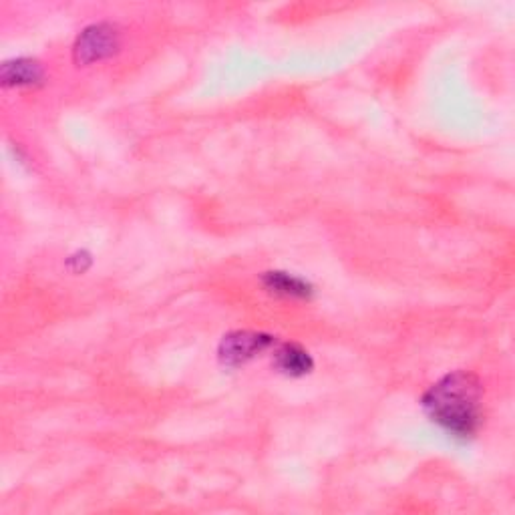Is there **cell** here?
Masks as SVG:
<instances>
[{"label": "cell", "instance_id": "1", "mask_svg": "<svg viewBox=\"0 0 515 515\" xmlns=\"http://www.w3.org/2000/svg\"><path fill=\"white\" fill-rule=\"evenodd\" d=\"M423 409L449 435L469 439L483 421V387L467 371L449 373L425 393Z\"/></svg>", "mask_w": 515, "mask_h": 515}, {"label": "cell", "instance_id": "2", "mask_svg": "<svg viewBox=\"0 0 515 515\" xmlns=\"http://www.w3.org/2000/svg\"><path fill=\"white\" fill-rule=\"evenodd\" d=\"M121 47V33L111 23H95L87 27L73 45L77 65H93L113 57Z\"/></svg>", "mask_w": 515, "mask_h": 515}, {"label": "cell", "instance_id": "3", "mask_svg": "<svg viewBox=\"0 0 515 515\" xmlns=\"http://www.w3.org/2000/svg\"><path fill=\"white\" fill-rule=\"evenodd\" d=\"M274 345V338L264 332L236 330L222 338L218 357L226 367H242L260 357Z\"/></svg>", "mask_w": 515, "mask_h": 515}, {"label": "cell", "instance_id": "4", "mask_svg": "<svg viewBox=\"0 0 515 515\" xmlns=\"http://www.w3.org/2000/svg\"><path fill=\"white\" fill-rule=\"evenodd\" d=\"M274 367L288 377H304L314 369V361L296 342H284L274 353Z\"/></svg>", "mask_w": 515, "mask_h": 515}, {"label": "cell", "instance_id": "5", "mask_svg": "<svg viewBox=\"0 0 515 515\" xmlns=\"http://www.w3.org/2000/svg\"><path fill=\"white\" fill-rule=\"evenodd\" d=\"M43 75L45 71L37 61L17 59L3 65L0 79H3L5 87H25V85H37L39 81H43Z\"/></svg>", "mask_w": 515, "mask_h": 515}, {"label": "cell", "instance_id": "6", "mask_svg": "<svg viewBox=\"0 0 515 515\" xmlns=\"http://www.w3.org/2000/svg\"><path fill=\"white\" fill-rule=\"evenodd\" d=\"M262 284L278 294V296H286V298H308L312 294V286L288 272H266L262 276Z\"/></svg>", "mask_w": 515, "mask_h": 515}]
</instances>
